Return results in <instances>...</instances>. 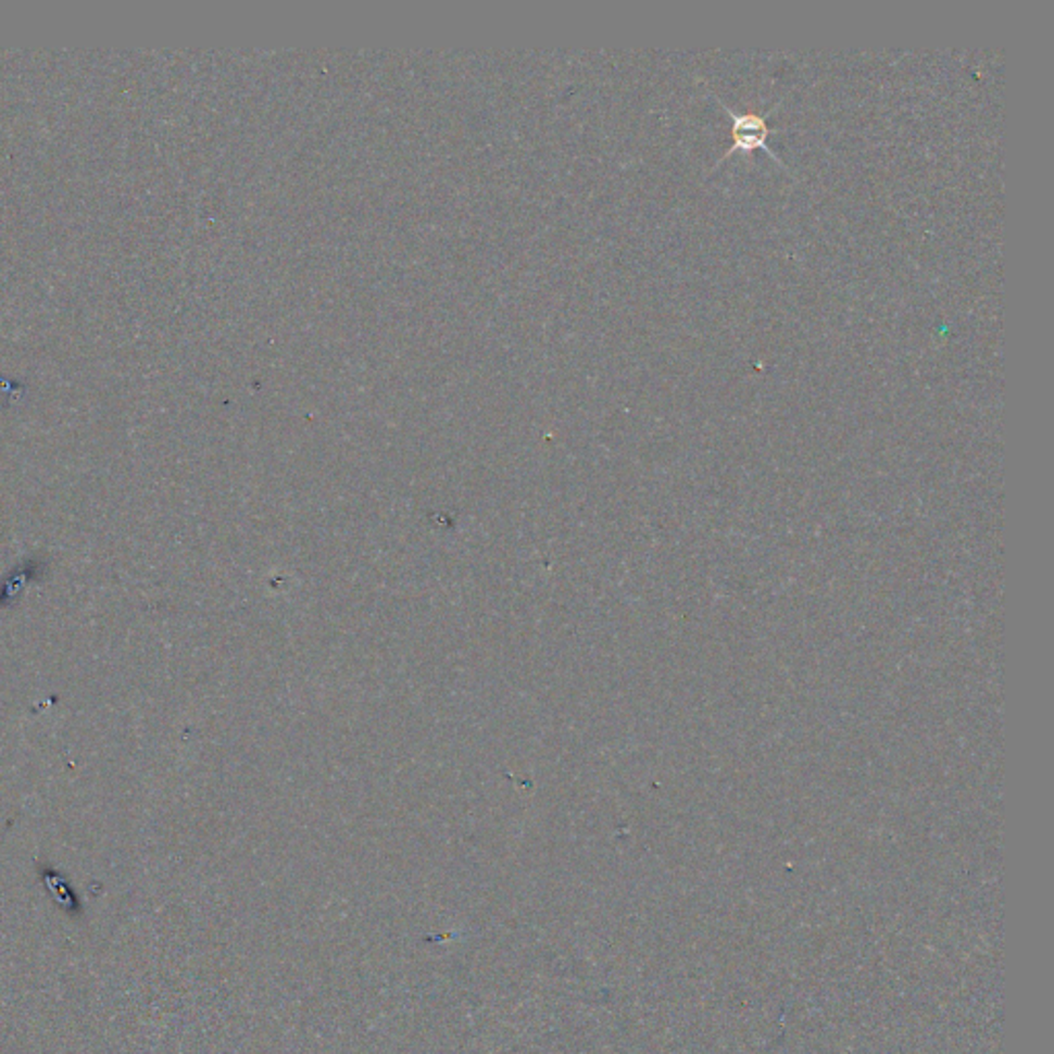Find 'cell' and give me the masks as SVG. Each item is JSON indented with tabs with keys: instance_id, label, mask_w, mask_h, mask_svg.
Here are the masks:
<instances>
[{
	"instance_id": "obj_2",
	"label": "cell",
	"mask_w": 1054,
	"mask_h": 1054,
	"mask_svg": "<svg viewBox=\"0 0 1054 1054\" xmlns=\"http://www.w3.org/2000/svg\"><path fill=\"white\" fill-rule=\"evenodd\" d=\"M41 570H43V566L39 565V561H27L25 565L13 568L7 575V579L0 584V610L7 607V605L15 604V600H20L21 593L25 591V587L29 586L32 581H36Z\"/></svg>"
},
{
	"instance_id": "obj_1",
	"label": "cell",
	"mask_w": 1054,
	"mask_h": 1054,
	"mask_svg": "<svg viewBox=\"0 0 1054 1054\" xmlns=\"http://www.w3.org/2000/svg\"><path fill=\"white\" fill-rule=\"evenodd\" d=\"M717 103H719L723 110H725V112L731 116V120H733V133H731V135H733V145H731V149H729V151H725L723 159H725V156H731L733 153L752 155L754 151L762 149V151H766L768 155L773 156V159H775V161H777L781 167H785V163H782L779 156L775 155V151H773V149H768V142H766L768 137L773 135V130L768 128L766 120H768V114H773V112L777 110V105H775V108H770L766 114H750V112H748V114H740V112H733L729 105H725L719 98H717ZM722 161H717V167H719V163H722Z\"/></svg>"
}]
</instances>
